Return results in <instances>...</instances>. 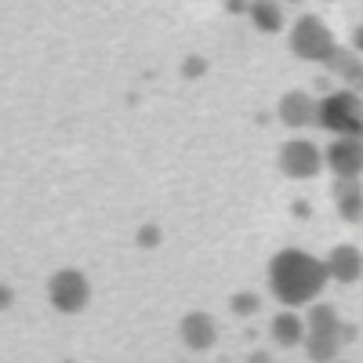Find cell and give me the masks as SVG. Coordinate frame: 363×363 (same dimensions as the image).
<instances>
[{"instance_id": "cell-1", "label": "cell", "mask_w": 363, "mask_h": 363, "mask_svg": "<svg viewBox=\"0 0 363 363\" xmlns=\"http://www.w3.org/2000/svg\"><path fill=\"white\" fill-rule=\"evenodd\" d=\"M327 280L330 277H327L323 258L301 251V247H284L269 258V291L284 309L316 306Z\"/></svg>"}, {"instance_id": "cell-2", "label": "cell", "mask_w": 363, "mask_h": 363, "mask_svg": "<svg viewBox=\"0 0 363 363\" xmlns=\"http://www.w3.org/2000/svg\"><path fill=\"white\" fill-rule=\"evenodd\" d=\"M352 338V327L342 323L335 306H313L306 316V352L313 363H335L345 342Z\"/></svg>"}, {"instance_id": "cell-3", "label": "cell", "mask_w": 363, "mask_h": 363, "mask_svg": "<svg viewBox=\"0 0 363 363\" xmlns=\"http://www.w3.org/2000/svg\"><path fill=\"white\" fill-rule=\"evenodd\" d=\"M320 128L330 131L335 138L342 135H356L363 138V95L359 91H330L320 99Z\"/></svg>"}, {"instance_id": "cell-4", "label": "cell", "mask_w": 363, "mask_h": 363, "mask_svg": "<svg viewBox=\"0 0 363 363\" xmlns=\"http://www.w3.org/2000/svg\"><path fill=\"white\" fill-rule=\"evenodd\" d=\"M291 51L301 58V62H320L327 66L330 55L338 51V40L330 33V26L316 15H301L294 26H291Z\"/></svg>"}, {"instance_id": "cell-5", "label": "cell", "mask_w": 363, "mask_h": 363, "mask_svg": "<svg viewBox=\"0 0 363 363\" xmlns=\"http://www.w3.org/2000/svg\"><path fill=\"white\" fill-rule=\"evenodd\" d=\"M323 149L316 145V142H309V138H291V142H284V149H280V171L287 174V178H294V182H306V178H316L320 171H323Z\"/></svg>"}, {"instance_id": "cell-6", "label": "cell", "mask_w": 363, "mask_h": 363, "mask_svg": "<svg viewBox=\"0 0 363 363\" xmlns=\"http://www.w3.org/2000/svg\"><path fill=\"white\" fill-rule=\"evenodd\" d=\"M48 298L58 313H80L91 298V287H87V277L77 269H58L51 284H48Z\"/></svg>"}, {"instance_id": "cell-7", "label": "cell", "mask_w": 363, "mask_h": 363, "mask_svg": "<svg viewBox=\"0 0 363 363\" xmlns=\"http://www.w3.org/2000/svg\"><path fill=\"white\" fill-rule=\"evenodd\" d=\"M323 160L335 178H359L363 174V138L342 135L323 149Z\"/></svg>"}, {"instance_id": "cell-8", "label": "cell", "mask_w": 363, "mask_h": 363, "mask_svg": "<svg viewBox=\"0 0 363 363\" xmlns=\"http://www.w3.org/2000/svg\"><path fill=\"white\" fill-rule=\"evenodd\" d=\"M280 120L294 131L320 124V99H313L309 91H287L280 99Z\"/></svg>"}, {"instance_id": "cell-9", "label": "cell", "mask_w": 363, "mask_h": 363, "mask_svg": "<svg viewBox=\"0 0 363 363\" xmlns=\"http://www.w3.org/2000/svg\"><path fill=\"white\" fill-rule=\"evenodd\" d=\"M323 265H327V277L335 284H356L363 277V251L352 244H338V247H330Z\"/></svg>"}, {"instance_id": "cell-10", "label": "cell", "mask_w": 363, "mask_h": 363, "mask_svg": "<svg viewBox=\"0 0 363 363\" xmlns=\"http://www.w3.org/2000/svg\"><path fill=\"white\" fill-rule=\"evenodd\" d=\"M178 335H182V342H186L193 352H203V349L215 345V338H218V327H215V320H211L207 313H189L186 320H182Z\"/></svg>"}, {"instance_id": "cell-11", "label": "cell", "mask_w": 363, "mask_h": 363, "mask_svg": "<svg viewBox=\"0 0 363 363\" xmlns=\"http://www.w3.org/2000/svg\"><path fill=\"white\" fill-rule=\"evenodd\" d=\"M269 335L280 349H294V345H306V316H298L294 309H284L272 316L269 323Z\"/></svg>"}, {"instance_id": "cell-12", "label": "cell", "mask_w": 363, "mask_h": 363, "mask_svg": "<svg viewBox=\"0 0 363 363\" xmlns=\"http://www.w3.org/2000/svg\"><path fill=\"white\" fill-rule=\"evenodd\" d=\"M327 69L335 73V77H342V84H345L349 91H363V55H359V51L338 48L335 55H330Z\"/></svg>"}, {"instance_id": "cell-13", "label": "cell", "mask_w": 363, "mask_h": 363, "mask_svg": "<svg viewBox=\"0 0 363 363\" xmlns=\"http://www.w3.org/2000/svg\"><path fill=\"white\" fill-rule=\"evenodd\" d=\"M335 207H338V215L345 222H363V186H359V178H338Z\"/></svg>"}, {"instance_id": "cell-14", "label": "cell", "mask_w": 363, "mask_h": 363, "mask_svg": "<svg viewBox=\"0 0 363 363\" xmlns=\"http://www.w3.org/2000/svg\"><path fill=\"white\" fill-rule=\"evenodd\" d=\"M251 22L255 29H262V33H280L284 29V8L280 0H251Z\"/></svg>"}, {"instance_id": "cell-15", "label": "cell", "mask_w": 363, "mask_h": 363, "mask_svg": "<svg viewBox=\"0 0 363 363\" xmlns=\"http://www.w3.org/2000/svg\"><path fill=\"white\" fill-rule=\"evenodd\" d=\"M233 309H236L240 316H251V313H258V298H255V294H236V298H233Z\"/></svg>"}, {"instance_id": "cell-16", "label": "cell", "mask_w": 363, "mask_h": 363, "mask_svg": "<svg viewBox=\"0 0 363 363\" xmlns=\"http://www.w3.org/2000/svg\"><path fill=\"white\" fill-rule=\"evenodd\" d=\"M352 51H359V55H363V26H356V29H352Z\"/></svg>"}, {"instance_id": "cell-17", "label": "cell", "mask_w": 363, "mask_h": 363, "mask_svg": "<svg viewBox=\"0 0 363 363\" xmlns=\"http://www.w3.org/2000/svg\"><path fill=\"white\" fill-rule=\"evenodd\" d=\"M247 363H272V356H269V352H255Z\"/></svg>"}, {"instance_id": "cell-18", "label": "cell", "mask_w": 363, "mask_h": 363, "mask_svg": "<svg viewBox=\"0 0 363 363\" xmlns=\"http://www.w3.org/2000/svg\"><path fill=\"white\" fill-rule=\"evenodd\" d=\"M335 363H345V359H335Z\"/></svg>"}]
</instances>
